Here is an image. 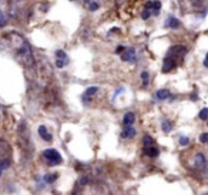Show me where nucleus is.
<instances>
[{"mask_svg": "<svg viewBox=\"0 0 208 195\" xmlns=\"http://www.w3.org/2000/svg\"><path fill=\"white\" fill-rule=\"evenodd\" d=\"M43 158L50 167L60 165L61 162H63V157H61V154L57 151V150H54V148H47V150H44Z\"/></svg>", "mask_w": 208, "mask_h": 195, "instance_id": "1", "label": "nucleus"}, {"mask_svg": "<svg viewBox=\"0 0 208 195\" xmlns=\"http://www.w3.org/2000/svg\"><path fill=\"white\" fill-rule=\"evenodd\" d=\"M194 167L198 171H207L208 168V161L202 152H197L194 157Z\"/></svg>", "mask_w": 208, "mask_h": 195, "instance_id": "2", "label": "nucleus"}, {"mask_svg": "<svg viewBox=\"0 0 208 195\" xmlns=\"http://www.w3.org/2000/svg\"><path fill=\"white\" fill-rule=\"evenodd\" d=\"M185 53H187V49L185 47H182V46H174V47H171L167 51L165 56H170V57H173V58L177 60V57H180V58L184 57Z\"/></svg>", "mask_w": 208, "mask_h": 195, "instance_id": "3", "label": "nucleus"}, {"mask_svg": "<svg viewBox=\"0 0 208 195\" xmlns=\"http://www.w3.org/2000/svg\"><path fill=\"white\" fill-rule=\"evenodd\" d=\"M175 67H177V60L170 57V56H165L164 61H163V67H161L163 73H170V71H173Z\"/></svg>", "mask_w": 208, "mask_h": 195, "instance_id": "4", "label": "nucleus"}, {"mask_svg": "<svg viewBox=\"0 0 208 195\" xmlns=\"http://www.w3.org/2000/svg\"><path fill=\"white\" fill-rule=\"evenodd\" d=\"M120 56H121V60H123V61H130V63H133V61L137 60V57H135V50H134V47H127V49H124V51H123Z\"/></svg>", "mask_w": 208, "mask_h": 195, "instance_id": "5", "label": "nucleus"}, {"mask_svg": "<svg viewBox=\"0 0 208 195\" xmlns=\"http://www.w3.org/2000/svg\"><path fill=\"white\" fill-rule=\"evenodd\" d=\"M143 151H144V154L147 155V157H150V158H157L158 155H160V150H158L154 144L148 145V147H144Z\"/></svg>", "mask_w": 208, "mask_h": 195, "instance_id": "6", "label": "nucleus"}, {"mask_svg": "<svg viewBox=\"0 0 208 195\" xmlns=\"http://www.w3.org/2000/svg\"><path fill=\"white\" fill-rule=\"evenodd\" d=\"M171 93H170V90L168 88H161V90H158L157 93H155V98H157L158 101H164V100H168V98H171Z\"/></svg>", "mask_w": 208, "mask_h": 195, "instance_id": "7", "label": "nucleus"}, {"mask_svg": "<svg viewBox=\"0 0 208 195\" xmlns=\"http://www.w3.org/2000/svg\"><path fill=\"white\" fill-rule=\"evenodd\" d=\"M97 91H98L97 86H91V87L86 88V91H84V94H83V101H84V103H88V100H90V98L93 97Z\"/></svg>", "mask_w": 208, "mask_h": 195, "instance_id": "8", "label": "nucleus"}, {"mask_svg": "<svg viewBox=\"0 0 208 195\" xmlns=\"http://www.w3.org/2000/svg\"><path fill=\"white\" fill-rule=\"evenodd\" d=\"M135 134H137V131L133 128V125H124V130L121 131L120 137L121 138H133Z\"/></svg>", "mask_w": 208, "mask_h": 195, "instance_id": "9", "label": "nucleus"}, {"mask_svg": "<svg viewBox=\"0 0 208 195\" xmlns=\"http://www.w3.org/2000/svg\"><path fill=\"white\" fill-rule=\"evenodd\" d=\"M39 135H40L41 138H43L44 141H47V142H50L51 140H53V137H51V134L49 132V130H47L44 125H40L39 127Z\"/></svg>", "mask_w": 208, "mask_h": 195, "instance_id": "10", "label": "nucleus"}, {"mask_svg": "<svg viewBox=\"0 0 208 195\" xmlns=\"http://www.w3.org/2000/svg\"><path fill=\"white\" fill-rule=\"evenodd\" d=\"M135 121V114L133 111H128L125 113L124 117H123V125H133Z\"/></svg>", "mask_w": 208, "mask_h": 195, "instance_id": "11", "label": "nucleus"}, {"mask_svg": "<svg viewBox=\"0 0 208 195\" xmlns=\"http://www.w3.org/2000/svg\"><path fill=\"white\" fill-rule=\"evenodd\" d=\"M165 26L167 27H170V29H178L180 27V20H178L177 17H170L167 20V23H165Z\"/></svg>", "mask_w": 208, "mask_h": 195, "instance_id": "12", "label": "nucleus"}, {"mask_svg": "<svg viewBox=\"0 0 208 195\" xmlns=\"http://www.w3.org/2000/svg\"><path fill=\"white\" fill-rule=\"evenodd\" d=\"M57 177H59L57 174H47L43 177V181L46 182V184H53V182L57 179Z\"/></svg>", "mask_w": 208, "mask_h": 195, "instance_id": "13", "label": "nucleus"}, {"mask_svg": "<svg viewBox=\"0 0 208 195\" xmlns=\"http://www.w3.org/2000/svg\"><path fill=\"white\" fill-rule=\"evenodd\" d=\"M161 128H163V131H164V132H170L173 130V124L168 121V120H163Z\"/></svg>", "mask_w": 208, "mask_h": 195, "instance_id": "14", "label": "nucleus"}, {"mask_svg": "<svg viewBox=\"0 0 208 195\" xmlns=\"http://www.w3.org/2000/svg\"><path fill=\"white\" fill-rule=\"evenodd\" d=\"M198 118H200V120H202V121L208 120V108H207V107H204L201 111H200V114H198Z\"/></svg>", "mask_w": 208, "mask_h": 195, "instance_id": "15", "label": "nucleus"}, {"mask_svg": "<svg viewBox=\"0 0 208 195\" xmlns=\"http://www.w3.org/2000/svg\"><path fill=\"white\" fill-rule=\"evenodd\" d=\"M153 144H154V140H153L150 135H144V137H143V145H144V147H148V145H153Z\"/></svg>", "mask_w": 208, "mask_h": 195, "instance_id": "16", "label": "nucleus"}, {"mask_svg": "<svg viewBox=\"0 0 208 195\" xmlns=\"http://www.w3.org/2000/svg\"><path fill=\"white\" fill-rule=\"evenodd\" d=\"M100 9V4L96 2V0H93L91 3H88V10L90 12H96V10H98Z\"/></svg>", "mask_w": 208, "mask_h": 195, "instance_id": "17", "label": "nucleus"}, {"mask_svg": "<svg viewBox=\"0 0 208 195\" xmlns=\"http://www.w3.org/2000/svg\"><path fill=\"white\" fill-rule=\"evenodd\" d=\"M56 58H60V60H66L67 61V54L63 50H57L56 51Z\"/></svg>", "mask_w": 208, "mask_h": 195, "instance_id": "18", "label": "nucleus"}, {"mask_svg": "<svg viewBox=\"0 0 208 195\" xmlns=\"http://www.w3.org/2000/svg\"><path fill=\"white\" fill-rule=\"evenodd\" d=\"M148 77H150V76H148L147 71H143V73H141V80H143V86H144V87L148 86Z\"/></svg>", "mask_w": 208, "mask_h": 195, "instance_id": "19", "label": "nucleus"}, {"mask_svg": "<svg viewBox=\"0 0 208 195\" xmlns=\"http://www.w3.org/2000/svg\"><path fill=\"white\" fill-rule=\"evenodd\" d=\"M153 9H154V14H158V12L161 9V2L154 0V2H153Z\"/></svg>", "mask_w": 208, "mask_h": 195, "instance_id": "20", "label": "nucleus"}, {"mask_svg": "<svg viewBox=\"0 0 208 195\" xmlns=\"http://www.w3.org/2000/svg\"><path fill=\"white\" fill-rule=\"evenodd\" d=\"M188 144H190V138L185 137V135H181V137H180V145H181V147H187Z\"/></svg>", "mask_w": 208, "mask_h": 195, "instance_id": "21", "label": "nucleus"}, {"mask_svg": "<svg viewBox=\"0 0 208 195\" xmlns=\"http://www.w3.org/2000/svg\"><path fill=\"white\" fill-rule=\"evenodd\" d=\"M150 16H151V10H147V9H144L143 13H141V19H143V20H147Z\"/></svg>", "mask_w": 208, "mask_h": 195, "instance_id": "22", "label": "nucleus"}, {"mask_svg": "<svg viewBox=\"0 0 208 195\" xmlns=\"http://www.w3.org/2000/svg\"><path fill=\"white\" fill-rule=\"evenodd\" d=\"M200 142L207 144V142H208V132H202V134L200 135Z\"/></svg>", "mask_w": 208, "mask_h": 195, "instance_id": "23", "label": "nucleus"}, {"mask_svg": "<svg viewBox=\"0 0 208 195\" xmlns=\"http://www.w3.org/2000/svg\"><path fill=\"white\" fill-rule=\"evenodd\" d=\"M66 63H67V61H66V60H60V58H57V60H56V67H59V68H63L64 66H66Z\"/></svg>", "mask_w": 208, "mask_h": 195, "instance_id": "24", "label": "nucleus"}, {"mask_svg": "<svg viewBox=\"0 0 208 195\" xmlns=\"http://www.w3.org/2000/svg\"><path fill=\"white\" fill-rule=\"evenodd\" d=\"M4 24H6V19H4L3 13H2V10H0V27H3Z\"/></svg>", "mask_w": 208, "mask_h": 195, "instance_id": "25", "label": "nucleus"}, {"mask_svg": "<svg viewBox=\"0 0 208 195\" xmlns=\"http://www.w3.org/2000/svg\"><path fill=\"white\" fill-rule=\"evenodd\" d=\"M124 49H125V47H123V46H118V47L116 49V53H117V54H121L123 51H124Z\"/></svg>", "mask_w": 208, "mask_h": 195, "instance_id": "26", "label": "nucleus"}, {"mask_svg": "<svg viewBox=\"0 0 208 195\" xmlns=\"http://www.w3.org/2000/svg\"><path fill=\"white\" fill-rule=\"evenodd\" d=\"M204 66L208 68V53H207V56H205V60H204Z\"/></svg>", "mask_w": 208, "mask_h": 195, "instance_id": "27", "label": "nucleus"}, {"mask_svg": "<svg viewBox=\"0 0 208 195\" xmlns=\"http://www.w3.org/2000/svg\"><path fill=\"white\" fill-rule=\"evenodd\" d=\"M84 2H86V3H87V4H88V3H90V0H84Z\"/></svg>", "mask_w": 208, "mask_h": 195, "instance_id": "28", "label": "nucleus"}, {"mask_svg": "<svg viewBox=\"0 0 208 195\" xmlns=\"http://www.w3.org/2000/svg\"><path fill=\"white\" fill-rule=\"evenodd\" d=\"M202 195H208V192H207V194H202Z\"/></svg>", "mask_w": 208, "mask_h": 195, "instance_id": "29", "label": "nucleus"}, {"mask_svg": "<svg viewBox=\"0 0 208 195\" xmlns=\"http://www.w3.org/2000/svg\"><path fill=\"white\" fill-rule=\"evenodd\" d=\"M207 144H208V142H207Z\"/></svg>", "mask_w": 208, "mask_h": 195, "instance_id": "30", "label": "nucleus"}, {"mask_svg": "<svg viewBox=\"0 0 208 195\" xmlns=\"http://www.w3.org/2000/svg\"><path fill=\"white\" fill-rule=\"evenodd\" d=\"M207 124H208V123H207Z\"/></svg>", "mask_w": 208, "mask_h": 195, "instance_id": "31", "label": "nucleus"}]
</instances>
